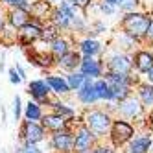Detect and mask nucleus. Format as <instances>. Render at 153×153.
Segmentation results:
<instances>
[{
  "mask_svg": "<svg viewBox=\"0 0 153 153\" xmlns=\"http://www.w3.org/2000/svg\"><path fill=\"white\" fill-rule=\"evenodd\" d=\"M2 153H6V151H2Z\"/></svg>",
  "mask_w": 153,
  "mask_h": 153,
  "instance_id": "53",
  "label": "nucleus"
},
{
  "mask_svg": "<svg viewBox=\"0 0 153 153\" xmlns=\"http://www.w3.org/2000/svg\"><path fill=\"white\" fill-rule=\"evenodd\" d=\"M116 153H124V151H122V149H120V151H116Z\"/></svg>",
  "mask_w": 153,
  "mask_h": 153,
  "instance_id": "51",
  "label": "nucleus"
},
{
  "mask_svg": "<svg viewBox=\"0 0 153 153\" xmlns=\"http://www.w3.org/2000/svg\"><path fill=\"white\" fill-rule=\"evenodd\" d=\"M48 133L41 126V122H31V120H20L19 122V142L24 144H42L46 142Z\"/></svg>",
  "mask_w": 153,
  "mask_h": 153,
  "instance_id": "6",
  "label": "nucleus"
},
{
  "mask_svg": "<svg viewBox=\"0 0 153 153\" xmlns=\"http://www.w3.org/2000/svg\"><path fill=\"white\" fill-rule=\"evenodd\" d=\"M107 46H111V48H116L120 52H127V53H133L138 46H140V42L135 39V37H131L129 33H126L124 30H116L113 31V35L111 39L107 41Z\"/></svg>",
  "mask_w": 153,
  "mask_h": 153,
  "instance_id": "13",
  "label": "nucleus"
},
{
  "mask_svg": "<svg viewBox=\"0 0 153 153\" xmlns=\"http://www.w3.org/2000/svg\"><path fill=\"white\" fill-rule=\"evenodd\" d=\"M81 118H83V124L89 127V131L98 140H105L107 135H109V129H111L114 114H111L105 107L96 105V107L83 109Z\"/></svg>",
  "mask_w": 153,
  "mask_h": 153,
  "instance_id": "1",
  "label": "nucleus"
},
{
  "mask_svg": "<svg viewBox=\"0 0 153 153\" xmlns=\"http://www.w3.org/2000/svg\"><path fill=\"white\" fill-rule=\"evenodd\" d=\"M0 4H2L6 9H9V7H22V9H30L31 0H0Z\"/></svg>",
  "mask_w": 153,
  "mask_h": 153,
  "instance_id": "37",
  "label": "nucleus"
},
{
  "mask_svg": "<svg viewBox=\"0 0 153 153\" xmlns=\"http://www.w3.org/2000/svg\"><path fill=\"white\" fill-rule=\"evenodd\" d=\"M146 113H148V109L138 102V98L135 94H129L127 98L120 100L114 109V116H120V118H126L129 122H133L137 126V129H144Z\"/></svg>",
  "mask_w": 153,
  "mask_h": 153,
  "instance_id": "3",
  "label": "nucleus"
},
{
  "mask_svg": "<svg viewBox=\"0 0 153 153\" xmlns=\"http://www.w3.org/2000/svg\"><path fill=\"white\" fill-rule=\"evenodd\" d=\"M74 153H91V151H74Z\"/></svg>",
  "mask_w": 153,
  "mask_h": 153,
  "instance_id": "50",
  "label": "nucleus"
},
{
  "mask_svg": "<svg viewBox=\"0 0 153 153\" xmlns=\"http://www.w3.org/2000/svg\"><path fill=\"white\" fill-rule=\"evenodd\" d=\"M94 89H96L98 98H100V103H105V102L113 100V89H111V85H109V81L103 78V76L94 79Z\"/></svg>",
  "mask_w": 153,
  "mask_h": 153,
  "instance_id": "27",
  "label": "nucleus"
},
{
  "mask_svg": "<svg viewBox=\"0 0 153 153\" xmlns=\"http://www.w3.org/2000/svg\"><path fill=\"white\" fill-rule=\"evenodd\" d=\"M6 70V56L4 53H0V74Z\"/></svg>",
  "mask_w": 153,
  "mask_h": 153,
  "instance_id": "46",
  "label": "nucleus"
},
{
  "mask_svg": "<svg viewBox=\"0 0 153 153\" xmlns=\"http://www.w3.org/2000/svg\"><path fill=\"white\" fill-rule=\"evenodd\" d=\"M142 79H144V81H148V83H153V67L144 74V76H142Z\"/></svg>",
  "mask_w": 153,
  "mask_h": 153,
  "instance_id": "45",
  "label": "nucleus"
},
{
  "mask_svg": "<svg viewBox=\"0 0 153 153\" xmlns=\"http://www.w3.org/2000/svg\"><path fill=\"white\" fill-rule=\"evenodd\" d=\"M116 9L122 15L129 11H137V9H146V7H144V0H116Z\"/></svg>",
  "mask_w": 153,
  "mask_h": 153,
  "instance_id": "29",
  "label": "nucleus"
},
{
  "mask_svg": "<svg viewBox=\"0 0 153 153\" xmlns=\"http://www.w3.org/2000/svg\"><path fill=\"white\" fill-rule=\"evenodd\" d=\"M151 142L153 135L146 129H138L135 137L122 148L124 153H151Z\"/></svg>",
  "mask_w": 153,
  "mask_h": 153,
  "instance_id": "12",
  "label": "nucleus"
},
{
  "mask_svg": "<svg viewBox=\"0 0 153 153\" xmlns=\"http://www.w3.org/2000/svg\"><path fill=\"white\" fill-rule=\"evenodd\" d=\"M74 46H76V37L72 33H59L52 42H48V52L57 59V57L63 56V53L72 50Z\"/></svg>",
  "mask_w": 153,
  "mask_h": 153,
  "instance_id": "19",
  "label": "nucleus"
},
{
  "mask_svg": "<svg viewBox=\"0 0 153 153\" xmlns=\"http://www.w3.org/2000/svg\"><path fill=\"white\" fill-rule=\"evenodd\" d=\"M17 41H19V30L6 24L4 30L0 31V45L2 46H13V45H17Z\"/></svg>",
  "mask_w": 153,
  "mask_h": 153,
  "instance_id": "28",
  "label": "nucleus"
},
{
  "mask_svg": "<svg viewBox=\"0 0 153 153\" xmlns=\"http://www.w3.org/2000/svg\"><path fill=\"white\" fill-rule=\"evenodd\" d=\"M92 2H94V0H72V4L78 7L79 11H83V13H87V9L92 6Z\"/></svg>",
  "mask_w": 153,
  "mask_h": 153,
  "instance_id": "41",
  "label": "nucleus"
},
{
  "mask_svg": "<svg viewBox=\"0 0 153 153\" xmlns=\"http://www.w3.org/2000/svg\"><path fill=\"white\" fill-rule=\"evenodd\" d=\"M103 2H107V4H113V6H116V0H103Z\"/></svg>",
  "mask_w": 153,
  "mask_h": 153,
  "instance_id": "49",
  "label": "nucleus"
},
{
  "mask_svg": "<svg viewBox=\"0 0 153 153\" xmlns=\"http://www.w3.org/2000/svg\"><path fill=\"white\" fill-rule=\"evenodd\" d=\"M133 94L138 98V102L144 105L146 109H153V83H148L144 79H140L135 85Z\"/></svg>",
  "mask_w": 153,
  "mask_h": 153,
  "instance_id": "24",
  "label": "nucleus"
},
{
  "mask_svg": "<svg viewBox=\"0 0 153 153\" xmlns=\"http://www.w3.org/2000/svg\"><path fill=\"white\" fill-rule=\"evenodd\" d=\"M74 94H76V100H78V103L81 105V109H89V107L100 105V98H98V94H96L94 81H92V79H87Z\"/></svg>",
  "mask_w": 153,
  "mask_h": 153,
  "instance_id": "16",
  "label": "nucleus"
},
{
  "mask_svg": "<svg viewBox=\"0 0 153 153\" xmlns=\"http://www.w3.org/2000/svg\"><path fill=\"white\" fill-rule=\"evenodd\" d=\"M45 79H46V83H48V87H50V91H52L53 96H57V98H67V96L72 94V91H70L67 79H65V74H61V72H57V70H52V72H46Z\"/></svg>",
  "mask_w": 153,
  "mask_h": 153,
  "instance_id": "18",
  "label": "nucleus"
},
{
  "mask_svg": "<svg viewBox=\"0 0 153 153\" xmlns=\"http://www.w3.org/2000/svg\"><path fill=\"white\" fill-rule=\"evenodd\" d=\"M87 79H98L102 78L105 72V63L103 57H81L79 61V68H78Z\"/></svg>",
  "mask_w": 153,
  "mask_h": 153,
  "instance_id": "15",
  "label": "nucleus"
},
{
  "mask_svg": "<svg viewBox=\"0 0 153 153\" xmlns=\"http://www.w3.org/2000/svg\"><path fill=\"white\" fill-rule=\"evenodd\" d=\"M103 63L107 72H120V74H129L133 72V57L127 52H120L116 48L107 46L103 53Z\"/></svg>",
  "mask_w": 153,
  "mask_h": 153,
  "instance_id": "5",
  "label": "nucleus"
},
{
  "mask_svg": "<svg viewBox=\"0 0 153 153\" xmlns=\"http://www.w3.org/2000/svg\"><path fill=\"white\" fill-rule=\"evenodd\" d=\"M151 52H153V48H151Z\"/></svg>",
  "mask_w": 153,
  "mask_h": 153,
  "instance_id": "54",
  "label": "nucleus"
},
{
  "mask_svg": "<svg viewBox=\"0 0 153 153\" xmlns=\"http://www.w3.org/2000/svg\"><path fill=\"white\" fill-rule=\"evenodd\" d=\"M118 149H114L107 140H98L96 146L91 149V153H116Z\"/></svg>",
  "mask_w": 153,
  "mask_h": 153,
  "instance_id": "38",
  "label": "nucleus"
},
{
  "mask_svg": "<svg viewBox=\"0 0 153 153\" xmlns=\"http://www.w3.org/2000/svg\"><path fill=\"white\" fill-rule=\"evenodd\" d=\"M131 57H133V72L138 74L140 78L153 67V52L148 46L140 45L133 53H131Z\"/></svg>",
  "mask_w": 153,
  "mask_h": 153,
  "instance_id": "14",
  "label": "nucleus"
},
{
  "mask_svg": "<svg viewBox=\"0 0 153 153\" xmlns=\"http://www.w3.org/2000/svg\"><path fill=\"white\" fill-rule=\"evenodd\" d=\"M59 33H61V31L53 26L50 20H46V22L42 24V30H41V42H42V45H48V42H52Z\"/></svg>",
  "mask_w": 153,
  "mask_h": 153,
  "instance_id": "31",
  "label": "nucleus"
},
{
  "mask_svg": "<svg viewBox=\"0 0 153 153\" xmlns=\"http://www.w3.org/2000/svg\"><path fill=\"white\" fill-rule=\"evenodd\" d=\"M74 48L79 52L81 57H103L107 42H102L98 37L81 35L79 39H76V46Z\"/></svg>",
  "mask_w": 153,
  "mask_h": 153,
  "instance_id": "8",
  "label": "nucleus"
},
{
  "mask_svg": "<svg viewBox=\"0 0 153 153\" xmlns=\"http://www.w3.org/2000/svg\"><path fill=\"white\" fill-rule=\"evenodd\" d=\"M46 109L52 111V113H56V114H59V116H63V118H67V120L78 114V111H76L74 105L67 103L63 98H57V96H52V100H50V103H48Z\"/></svg>",
  "mask_w": 153,
  "mask_h": 153,
  "instance_id": "23",
  "label": "nucleus"
},
{
  "mask_svg": "<svg viewBox=\"0 0 153 153\" xmlns=\"http://www.w3.org/2000/svg\"><path fill=\"white\" fill-rule=\"evenodd\" d=\"M107 30H109V26L105 24V20H102V19H92L91 24H89V30L85 31V35L87 37H100V35L107 33Z\"/></svg>",
  "mask_w": 153,
  "mask_h": 153,
  "instance_id": "30",
  "label": "nucleus"
},
{
  "mask_svg": "<svg viewBox=\"0 0 153 153\" xmlns=\"http://www.w3.org/2000/svg\"><path fill=\"white\" fill-rule=\"evenodd\" d=\"M6 116H7V113H6V109L2 107V109H0V118H2V124H6Z\"/></svg>",
  "mask_w": 153,
  "mask_h": 153,
  "instance_id": "48",
  "label": "nucleus"
},
{
  "mask_svg": "<svg viewBox=\"0 0 153 153\" xmlns=\"http://www.w3.org/2000/svg\"><path fill=\"white\" fill-rule=\"evenodd\" d=\"M153 19V13L148 9H137V11H129V13H122L120 15V22L118 28L124 30L126 33H129L131 37H135L140 45H142V37H144L146 30Z\"/></svg>",
  "mask_w": 153,
  "mask_h": 153,
  "instance_id": "2",
  "label": "nucleus"
},
{
  "mask_svg": "<svg viewBox=\"0 0 153 153\" xmlns=\"http://www.w3.org/2000/svg\"><path fill=\"white\" fill-rule=\"evenodd\" d=\"M22 52H24V56H26V59L31 67H35L39 70H45V72L56 70V57L48 52V46L42 48V46L33 45L31 48H26Z\"/></svg>",
  "mask_w": 153,
  "mask_h": 153,
  "instance_id": "7",
  "label": "nucleus"
},
{
  "mask_svg": "<svg viewBox=\"0 0 153 153\" xmlns=\"http://www.w3.org/2000/svg\"><path fill=\"white\" fill-rule=\"evenodd\" d=\"M26 92H28V96L31 98V100H35V102L41 103L42 107H48V103H50V100H52V96H53L45 78H35V79L28 81Z\"/></svg>",
  "mask_w": 153,
  "mask_h": 153,
  "instance_id": "11",
  "label": "nucleus"
},
{
  "mask_svg": "<svg viewBox=\"0 0 153 153\" xmlns=\"http://www.w3.org/2000/svg\"><path fill=\"white\" fill-rule=\"evenodd\" d=\"M48 149L52 153H74V135L68 129H61L48 135Z\"/></svg>",
  "mask_w": 153,
  "mask_h": 153,
  "instance_id": "9",
  "label": "nucleus"
},
{
  "mask_svg": "<svg viewBox=\"0 0 153 153\" xmlns=\"http://www.w3.org/2000/svg\"><path fill=\"white\" fill-rule=\"evenodd\" d=\"M22 109H24V103H22V98L19 94L13 96V102H11V113H13V120L15 124H19L22 120Z\"/></svg>",
  "mask_w": 153,
  "mask_h": 153,
  "instance_id": "35",
  "label": "nucleus"
},
{
  "mask_svg": "<svg viewBox=\"0 0 153 153\" xmlns=\"http://www.w3.org/2000/svg\"><path fill=\"white\" fill-rule=\"evenodd\" d=\"M6 24H7V19H6V7L0 4V31L4 30Z\"/></svg>",
  "mask_w": 153,
  "mask_h": 153,
  "instance_id": "44",
  "label": "nucleus"
},
{
  "mask_svg": "<svg viewBox=\"0 0 153 153\" xmlns=\"http://www.w3.org/2000/svg\"><path fill=\"white\" fill-rule=\"evenodd\" d=\"M6 19H7V24L13 26V28H22L26 22L31 20V15L28 9H22V7H9L6 9Z\"/></svg>",
  "mask_w": 153,
  "mask_h": 153,
  "instance_id": "25",
  "label": "nucleus"
},
{
  "mask_svg": "<svg viewBox=\"0 0 153 153\" xmlns=\"http://www.w3.org/2000/svg\"><path fill=\"white\" fill-rule=\"evenodd\" d=\"M13 153H45V149L41 148V144H24V142H20L19 146H15Z\"/></svg>",
  "mask_w": 153,
  "mask_h": 153,
  "instance_id": "36",
  "label": "nucleus"
},
{
  "mask_svg": "<svg viewBox=\"0 0 153 153\" xmlns=\"http://www.w3.org/2000/svg\"><path fill=\"white\" fill-rule=\"evenodd\" d=\"M45 114V107L41 103H37L35 100H30L24 103V109H22V118L24 120H31V122H39Z\"/></svg>",
  "mask_w": 153,
  "mask_h": 153,
  "instance_id": "26",
  "label": "nucleus"
},
{
  "mask_svg": "<svg viewBox=\"0 0 153 153\" xmlns=\"http://www.w3.org/2000/svg\"><path fill=\"white\" fill-rule=\"evenodd\" d=\"M41 126L46 129V133H56V131H61V129H67V118H63L52 111H45L42 118L39 120Z\"/></svg>",
  "mask_w": 153,
  "mask_h": 153,
  "instance_id": "22",
  "label": "nucleus"
},
{
  "mask_svg": "<svg viewBox=\"0 0 153 153\" xmlns=\"http://www.w3.org/2000/svg\"><path fill=\"white\" fill-rule=\"evenodd\" d=\"M142 46H148V48H153V19H151V22L146 30V33L144 37H142Z\"/></svg>",
  "mask_w": 153,
  "mask_h": 153,
  "instance_id": "39",
  "label": "nucleus"
},
{
  "mask_svg": "<svg viewBox=\"0 0 153 153\" xmlns=\"http://www.w3.org/2000/svg\"><path fill=\"white\" fill-rule=\"evenodd\" d=\"M79 61H81L79 52L76 50V48H72V50H68L67 53H63L61 57L56 59V70L61 72V74L74 72V70L79 68Z\"/></svg>",
  "mask_w": 153,
  "mask_h": 153,
  "instance_id": "20",
  "label": "nucleus"
},
{
  "mask_svg": "<svg viewBox=\"0 0 153 153\" xmlns=\"http://www.w3.org/2000/svg\"><path fill=\"white\" fill-rule=\"evenodd\" d=\"M41 30H42V24L31 19L22 28H19L17 46H20V50H26V48H31L33 45H37L41 41Z\"/></svg>",
  "mask_w": 153,
  "mask_h": 153,
  "instance_id": "10",
  "label": "nucleus"
},
{
  "mask_svg": "<svg viewBox=\"0 0 153 153\" xmlns=\"http://www.w3.org/2000/svg\"><path fill=\"white\" fill-rule=\"evenodd\" d=\"M48 2H50L52 6H59V4H63V2H72V0H48Z\"/></svg>",
  "mask_w": 153,
  "mask_h": 153,
  "instance_id": "47",
  "label": "nucleus"
},
{
  "mask_svg": "<svg viewBox=\"0 0 153 153\" xmlns=\"http://www.w3.org/2000/svg\"><path fill=\"white\" fill-rule=\"evenodd\" d=\"M7 78H9V83H11V85H20V83H22V79H20V76L15 70V67L7 68Z\"/></svg>",
  "mask_w": 153,
  "mask_h": 153,
  "instance_id": "40",
  "label": "nucleus"
},
{
  "mask_svg": "<svg viewBox=\"0 0 153 153\" xmlns=\"http://www.w3.org/2000/svg\"><path fill=\"white\" fill-rule=\"evenodd\" d=\"M151 151H153V142H151Z\"/></svg>",
  "mask_w": 153,
  "mask_h": 153,
  "instance_id": "52",
  "label": "nucleus"
},
{
  "mask_svg": "<svg viewBox=\"0 0 153 153\" xmlns=\"http://www.w3.org/2000/svg\"><path fill=\"white\" fill-rule=\"evenodd\" d=\"M65 79H67V83H68V87H70V91L72 92H76L79 89V87L87 81V78L79 72V70H74V72H68V74H65Z\"/></svg>",
  "mask_w": 153,
  "mask_h": 153,
  "instance_id": "32",
  "label": "nucleus"
},
{
  "mask_svg": "<svg viewBox=\"0 0 153 153\" xmlns=\"http://www.w3.org/2000/svg\"><path fill=\"white\" fill-rule=\"evenodd\" d=\"M13 67H15V70L19 72L20 79H22V81H26V79H28V74H26V70H24V67H22V65H20V63H15Z\"/></svg>",
  "mask_w": 153,
  "mask_h": 153,
  "instance_id": "43",
  "label": "nucleus"
},
{
  "mask_svg": "<svg viewBox=\"0 0 153 153\" xmlns=\"http://www.w3.org/2000/svg\"><path fill=\"white\" fill-rule=\"evenodd\" d=\"M96 7H98V15L100 17H114L118 13L116 6L107 4V2H103V0H96Z\"/></svg>",
  "mask_w": 153,
  "mask_h": 153,
  "instance_id": "34",
  "label": "nucleus"
},
{
  "mask_svg": "<svg viewBox=\"0 0 153 153\" xmlns=\"http://www.w3.org/2000/svg\"><path fill=\"white\" fill-rule=\"evenodd\" d=\"M137 126L133 122H129L126 118H120V116H114L113 118V124H111V129H109V135H107V142L111 144L114 149H122L127 142L135 137L137 133Z\"/></svg>",
  "mask_w": 153,
  "mask_h": 153,
  "instance_id": "4",
  "label": "nucleus"
},
{
  "mask_svg": "<svg viewBox=\"0 0 153 153\" xmlns=\"http://www.w3.org/2000/svg\"><path fill=\"white\" fill-rule=\"evenodd\" d=\"M53 6L48 2V0H31V6H30V15L33 20H37V22L45 24L46 20L50 19V13H52Z\"/></svg>",
  "mask_w": 153,
  "mask_h": 153,
  "instance_id": "21",
  "label": "nucleus"
},
{
  "mask_svg": "<svg viewBox=\"0 0 153 153\" xmlns=\"http://www.w3.org/2000/svg\"><path fill=\"white\" fill-rule=\"evenodd\" d=\"M72 135H74V151H91L98 142V138L91 133L85 124L76 127L72 131Z\"/></svg>",
  "mask_w": 153,
  "mask_h": 153,
  "instance_id": "17",
  "label": "nucleus"
},
{
  "mask_svg": "<svg viewBox=\"0 0 153 153\" xmlns=\"http://www.w3.org/2000/svg\"><path fill=\"white\" fill-rule=\"evenodd\" d=\"M113 89V102H120V100H124V98H127L129 94H133V87H129V85H113L111 87Z\"/></svg>",
  "mask_w": 153,
  "mask_h": 153,
  "instance_id": "33",
  "label": "nucleus"
},
{
  "mask_svg": "<svg viewBox=\"0 0 153 153\" xmlns=\"http://www.w3.org/2000/svg\"><path fill=\"white\" fill-rule=\"evenodd\" d=\"M144 129L153 135V109H148L146 118H144Z\"/></svg>",
  "mask_w": 153,
  "mask_h": 153,
  "instance_id": "42",
  "label": "nucleus"
}]
</instances>
